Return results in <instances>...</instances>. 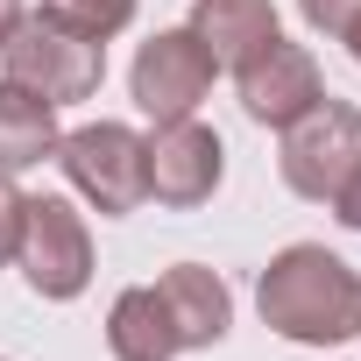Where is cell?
<instances>
[{
    "label": "cell",
    "instance_id": "6da1fadb",
    "mask_svg": "<svg viewBox=\"0 0 361 361\" xmlns=\"http://www.w3.org/2000/svg\"><path fill=\"white\" fill-rule=\"evenodd\" d=\"M255 305H262L269 333H283L298 347H340L361 333V269L319 241H290L283 255H269Z\"/></svg>",
    "mask_w": 361,
    "mask_h": 361
},
{
    "label": "cell",
    "instance_id": "7a4b0ae2",
    "mask_svg": "<svg viewBox=\"0 0 361 361\" xmlns=\"http://www.w3.org/2000/svg\"><path fill=\"white\" fill-rule=\"evenodd\" d=\"M0 64H8V78L22 92H36L50 106H78L106 78V43H92V36L50 22V15H29L8 43H0Z\"/></svg>",
    "mask_w": 361,
    "mask_h": 361
},
{
    "label": "cell",
    "instance_id": "3957f363",
    "mask_svg": "<svg viewBox=\"0 0 361 361\" xmlns=\"http://www.w3.org/2000/svg\"><path fill=\"white\" fill-rule=\"evenodd\" d=\"M57 163L71 177V192L99 213L121 220L149 199V163H142V135L128 121H85L71 135H57Z\"/></svg>",
    "mask_w": 361,
    "mask_h": 361
},
{
    "label": "cell",
    "instance_id": "277c9868",
    "mask_svg": "<svg viewBox=\"0 0 361 361\" xmlns=\"http://www.w3.org/2000/svg\"><path fill=\"white\" fill-rule=\"evenodd\" d=\"M15 262H22V276H29L36 298L71 305L92 283V227H85V213L71 199H57V192L29 199L22 206V248H15Z\"/></svg>",
    "mask_w": 361,
    "mask_h": 361
},
{
    "label": "cell",
    "instance_id": "5b68a950",
    "mask_svg": "<svg viewBox=\"0 0 361 361\" xmlns=\"http://www.w3.org/2000/svg\"><path fill=\"white\" fill-rule=\"evenodd\" d=\"M276 163H283V185L298 192V199H333L340 185H347V170L361 163V106H347V99H312L290 128H283V149H276Z\"/></svg>",
    "mask_w": 361,
    "mask_h": 361
},
{
    "label": "cell",
    "instance_id": "8992f818",
    "mask_svg": "<svg viewBox=\"0 0 361 361\" xmlns=\"http://www.w3.org/2000/svg\"><path fill=\"white\" fill-rule=\"evenodd\" d=\"M213 78H220V64H213V50L192 36V22H185V29H156V36L135 50V64H128V92H135V106H142L149 121H185V114H199V99L213 92Z\"/></svg>",
    "mask_w": 361,
    "mask_h": 361
},
{
    "label": "cell",
    "instance_id": "52a82bcc",
    "mask_svg": "<svg viewBox=\"0 0 361 361\" xmlns=\"http://www.w3.org/2000/svg\"><path fill=\"white\" fill-rule=\"evenodd\" d=\"M142 163H149V199L156 206H206L227 177V149L206 121H156V135H142Z\"/></svg>",
    "mask_w": 361,
    "mask_h": 361
},
{
    "label": "cell",
    "instance_id": "ba28073f",
    "mask_svg": "<svg viewBox=\"0 0 361 361\" xmlns=\"http://www.w3.org/2000/svg\"><path fill=\"white\" fill-rule=\"evenodd\" d=\"M234 85H241V106H248V121H262V128H290L312 99H326V78H319V57L305 50V43H269V50H255L248 64H234Z\"/></svg>",
    "mask_w": 361,
    "mask_h": 361
},
{
    "label": "cell",
    "instance_id": "9c48e42d",
    "mask_svg": "<svg viewBox=\"0 0 361 361\" xmlns=\"http://www.w3.org/2000/svg\"><path fill=\"white\" fill-rule=\"evenodd\" d=\"M156 290H163V305H170L177 347H220V340H227V326H234V290H227L213 269L177 262V269L156 276Z\"/></svg>",
    "mask_w": 361,
    "mask_h": 361
},
{
    "label": "cell",
    "instance_id": "30bf717a",
    "mask_svg": "<svg viewBox=\"0 0 361 361\" xmlns=\"http://www.w3.org/2000/svg\"><path fill=\"white\" fill-rule=\"evenodd\" d=\"M192 36L213 50L220 71H234V64H248L255 50H269L283 29H276V8H269V0H199V8H192Z\"/></svg>",
    "mask_w": 361,
    "mask_h": 361
},
{
    "label": "cell",
    "instance_id": "8fae6325",
    "mask_svg": "<svg viewBox=\"0 0 361 361\" xmlns=\"http://www.w3.org/2000/svg\"><path fill=\"white\" fill-rule=\"evenodd\" d=\"M106 347H114V361H177V354H185V347H177V326H170V305H163L156 283H135V290L114 298V312H106Z\"/></svg>",
    "mask_w": 361,
    "mask_h": 361
},
{
    "label": "cell",
    "instance_id": "7c38bea8",
    "mask_svg": "<svg viewBox=\"0 0 361 361\" xmlns=\"http://www.w3.org/2000/svg\"><path fill=\"white\" fill-rule=\"evenodd\" d=\"M43 156H57V106L22 92L15 78H0V170L15 177Z\"/></svg>",
    "mask_w": 361,
    "mask_h": 361
},
{
    "label": "cell",
    "instance_id": "4fadbf2b",
    "mask_svg": "<svg viewBox=\"0 0 361 361\" xmlns=\"http://www.w3.org/2000/svg\"><path fill=\"white\" fill-rule=\"evenodd\" d=\"M43 15L78 29V36H92V43H106V36H121L135 22V0H43Z\"/></svg>",
    "mask_w": 361,
    "mask_h": 361
},
{
    "label": "cell",
    "instance_id": "5bb4252c",
    "mask_svg": "<svg viewBox=\"0 0 361 361\" xmlns=\"http://www.w3.org/2000/svg\"><path fill=\"white\" fill-rule=\"evenodd\" d=\"M298 15H305V29H312V36H333V43H340V36H347V22L361 15V0H298Z\"/></svg>",
    "mask_w": 361,
    "mask_h": 361
},
{
    "label": "cell",
    "instance_id": "9a60e30c",
    "mask_svg": "<svg viewBox=\"0 0 361 361\" xmlns=\"http://www.w3.org/2000/svg\"><path fill=\"white\" fill-rule=\"evenodd\" d=\"M22 206H29V199L15 192V177L0 170V269H8V262H15V248H22Z\"/></svg>",
    "mask_w": 361,
    "mask_h": 361
},
{
    "label": "cell",
    "instance_id": "2e32d148",
    "mask_svg": "<svg viewBox=\"0 0 361 361\" xmlns=\"http://www.w3.org/2000/svg\"><path fill=\"white\" fill-rule=\"evenodd\" d=\"M326 206H333V220H340L347 234H361V163L347 170V185H340V192H333Z\"/></svg>",
    "mask_w": 361,
    "mask_h": 361
},
{
    "label": "cell",
    "instance_id": "e0dca14e",
    "mask_svg": "<svg viewBox=\"0 0 361 361\" xmlns=\"http://www.w3.org/2000/svg\"><path fill=\"white\" fill-rule=\"evenodd\" d=\"M22 22H29V8H22V0H0V43H8Z\"/></svg>",
    "mask_w": 361,
    "mask_h": 361
},
{
    "label": "cell",
    "instance_id": "ac0fdd59",
    "mask_svg": "<svg viewBox=\"0 0 361 361\" xmlns=\"http://www.w3.org/2000/svg\"><path fill=\"white\" fill-rule=\"evenodd\" d=\"M340 43H347V57H354V64H361V15H354V22H347V36H340Z\"/></svg>",
    "mask_w": 361,
    "mask_h": 361
},
{
    "label": "cell",
    "instance_id": "d6986e66",
    "mask_svg": "<svg viewBox=\"0 0 361 361\" xmlns=\"http://www.w3.org/2000/svg\"><path fill=\"white\" fill-rule=\"evenodd\" d=\"M0 361H8V354H0Z\"/></svg>",
    "mask_w": 361,
    "mask_h": 361
}]
</instances>
